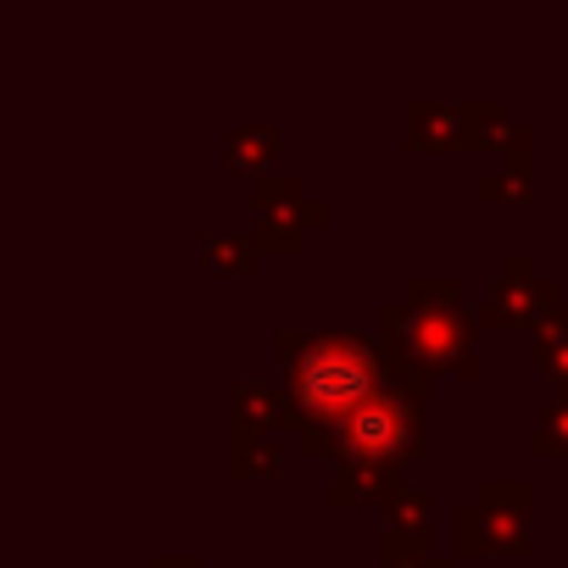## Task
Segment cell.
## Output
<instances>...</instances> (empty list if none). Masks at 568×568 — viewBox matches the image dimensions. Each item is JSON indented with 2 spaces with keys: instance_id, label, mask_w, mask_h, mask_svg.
<instances>
[{
  "instance_id": "obj_1",
  "label": "cell",
  "mask_w": 568,
  "mask_h": 568,
  "mask_svg": "<svg viewBox=\"0 0 568 568\" xmlns=\"http://www.w3.org/2000/svg\"><path fill=\"white\" fill-rule=\"evenodd\" d=\"M273 346L291 374L284 390L296 402V435L307 457H335V429L407 368L385 341L352 329H278Z\"/></svg>"
},
{
  "instance_id": "obj_2",
  "label": "cell",
  "mask_w": 568,
  "mask_h": 568,
  "mask_svg": "<svg viewBox=\"0 0 568 568\" xmlns=\"http://www.w3.org/2000/svg\"><path fill=\"white\" fill-rule=\"evenodd\" d=\"M379 341L424 379H440V374L474 379L479 374L474 318L463 313L457 278H407L402 296L379 307Z\"/></svg>"
},
{
  "instance_id": "obj_14",
  "label": "cell",
  "mask_w": 568,
  "mask_h": 568,
  "mask_svg": "<svg viewBox=\"0 0 568 568\" xmlns=\"http://www.w3.org/2000/svg\"><path fill=\"white\" fill-rule=\"evenodd\" d=\"M379 513H385V529H429V490L396 479V485L379 496Z\"/></svg>"
},
{
  "instance_id": "obj_11",
  "label": "cell",
  "mask_w": 568,
  "mask_h": 568,
  "mask_svg": "<svg viewBox=\"0 0 568 568\" xmlns=\"http://www.w3.org/2000/svg\"><path fill=\"white\" fill-rule=\"evenodd\" d=\"M201 262H206V273H229V278H245V273H256V240L251 234H240V229H212L206 240H201Z\"/></svg>"
},
{
  "instance_id": "obj_6",
  "label": "cell",
  "mask_w": 568,
  "mask_h": 568,
  "mask_svg": "<svg viewBox=\"0 0 568 568\" xmlns=\"http://www.w3.org/2000/svg\"><path fill=\"white\" fill-rule=\"evenodd\" d=\"M234 407H229V418L234 424H256V429H296V402H291V390L284 385H273V379H234Z\"/></svg>"
},
{
  "instance_id": "obj_13",
  "label": "cell",
  "mask_w": 568,
  "mask_h": 568,
  "mask_svg": "<svg viewBox=\"0 0 568 568\" xmlns=\"http://www.w3.org/2000/svg\"><path fill=\"white\" fill-rule=\"evenodd\" d=\"M529 363H535L540 374H551V379L568 390V307H557V313L535 329V341H529Z\"/></svg>"
},
{
  "instance_id": "obj_8",
  "label": "cell",
  "mask_w": 568,
  "mask_h": 568,
  "mask_svg": "<svg viewBox=\"0 0 568 568\" xmlns=\"http://www.w3.org/2000/svg\"><path fill=\"white\" fill-rule=\"evenodd\" d=\"M402 129H407V145H413V151H457V145H463V106L413 101V106L402 112Z\"/></svg>"
},
{
  "instance_id": "obj_4",
  "label": "cell",
  "mask_w": 568,
  "mask_h": 568,
  "mask_svg": "<svg viewBox=\"0 0 568 568\" xmlns=\"http://www.w3.org/2000/svg\"><path fill=\"white\" fill-rule=\"evenodd\" d=\"M251 206H256V229L251 240L273 256H296L307 245V234L318 223H329V201H313L302 179L291 173H267V179H251Z\"/></svg>"
},
{
  "instance_id": "obj_12",
  "label": "cell",
  "mask_w": 568,
  "mask_h": 568,
  "mask_svg": "<svg viewBox=\"0 0 568 568\" xmlns=\"http://www.w3.org/2000/svg\"><path fill=\"white\" fill-rule=\"evenodd\" d=\"M513 123L501 101H463V151H496L507 145Z\"/></svg>"
},
{
  "instance_id": "obj_15",
  "label": "cell",
  "mask_w": 568,
  "mask_h": 568,
  "mask_svg": "<svg viewBox=\"0 0 568 568\" xmlns=\"http://www.w3.org/2000/svg\"><path fill=\"white\" fill-rule=\"evenodd\" d=\"M529 446H535V452H546V457H568V390H557V396L535 413Z\"/></svg>"
},
{
  "instance_id": "obj_17",
  "label": "cell",
  "mask_w": 568,
  "mask_h": 568,
  "mask_svg": "<svg viewBox=\"0 0 568 568\" xmlns=\"http://www.w3.org/2000/svg\"><path fill=\"white\" fill-rule=\"evenodd\" d=\"M151 568H206V562L201 557H156Z\"/></svg>"
},
{
  "instance_id": "obj_9",
  "label": "cell",
  "mask_w": 568,
  "mask_h": 568,
  "mask_svg": "<svg viewBox=\"0 0 568 568\" xmlns=\"http://www.w3.org/2000/svg\"><path fill=\"white\" fill-rule=\"evenodd\" d=\"M485 201H529L535 195V162H529V129L513 123L507 145H501V168L479 179Z\"/></svg>"
},
{
  "instance_id": "obj_3",
  "label": "cell",
  "mask_w": 568,
  "mask_h": 568,
  "mask_svg": "<svg viewBox=\"0 0 568 568\" xmlns=\"http://www.w3.org/2000/svg\"><path fill=\"white\" fill-rule=\"evenodd\" d=\"M529 479H485L474 501L452 513V535L463 557H524L529 551Z\"/></svg>"
},
{
  "instance_id": "obj_16",
  "label": "cell",
  "mask_w": 568,
  "mask_h": 568,
  "mask_svg": "<svg viewBox=\"0 0 568 568\" xmlns=\"http://www.w3.org/2000/svg\"><path fill=\"white\" fill-rule=\"evenodd\" d=\"M379 568H457V557H446V551H429V557H385Z\"/></svg>"
},
{
  "instance_id": "obj_7",
  "label": "cell",
  "mask_w": 568,
  "mask_h": 568,
  "mask_svg": "<svg viewBox=\"0 0 568 568\" xmlns=\"http://www.w3.org/2000/svg\"><path fill=\"white\" fill-rule=\"evenodd\" d=\"M229 479H273L278 474V435L256 429V424H234L229 418V446H223Z\"/></svg>"
},
{
  "instance_id": "obj_10",
  "label": "cell",
  "mask_w": 568,
  "mask_h": 568,
  "mask_svg": "<svg viewBox=\"0 0 568 568\" xmlns=\"http://www.w3.org/2000/svg\"><path fill=\"white\" fill-rule=\"evenodd\" d=\"M278 151H284V134L273 123H245V129L229 134V168H240L251 179H267L273 162H278Z\"/></svg>"
},
{
  "instance_id": "obj_5",
  "label": "cell",
  "mask_w": 568,
  "mask_h": 568,
  "mask_svg": "<svg viewBox=\"0 0 568 568\" xmlns=\"http://www.w3.org/2000/svg\"><path fill=\"white\" fill-rule=\"evenodd\" d=\"M551 313H557V278L551 273H535V256L529 251H507L501 267H496V278L485 284L479 318L496 324V329H540Z\"/></svg>"
}]
</instances>
